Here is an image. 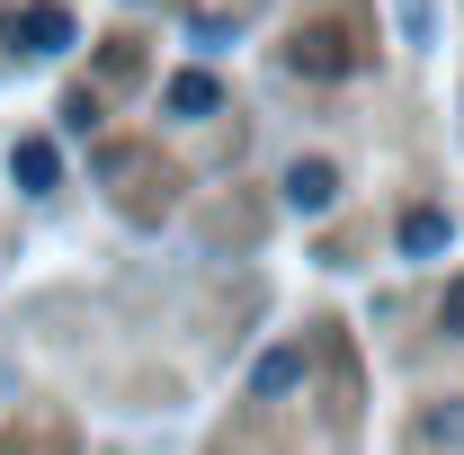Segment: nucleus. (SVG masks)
Instances as JSON below:
<instances>
[{"mask_svg": "<svg viewBox=\"0 0 464 455\" xmlns=\"http://www.w3.org/2000/svg\"><path fill=\"white\" fill-rule=\"evenodd\" d=\"M286 63L304 72V81H340L357 54H348V27H331V18H322V27H295V36H286Z\"/></svg>", "mask_w": 464, "mask_h": 455, "instance_id": "1", "label": "nucleus"}, {"mask_svg": "<svg viewBox=\"0 0 464 455\" xmlns=\"http://www.w3.org/2000/svg\"><path fill=\"white\" fill-rule=\"evenodd\" d=\"M9 45H18V54H63V45H72V9H63V0L9 9Z\"/></svg>", "mask_w": 464, "mask_h": 455, "instance_id": "2", "label": "nucleus"}, {"mask_svg": "<svg viewBox=\"0 0 464 455\" xmlns=\"http://www.w3.org/2000/svg\"><path fill=\"white\" fill-rule=\"evenodd\" d=\"M9 179H18L27 197H45V188H54V179H63V152H54V143H45V134H27V143L9 152Z\"/></svg>", "mask_w": 464, "mask_h": 455, "instance_id": "3", "label": "nucleus"}, {"mask_svg": "<svg viewBox=\"0 0 464 455\" xmlns=\"http://www.w3.org/2000/svg\"><path fill=\"white\" fill-rule=\"evenodd\" d=\"M331 197H340V170H331V161H295V170H286V206H304V215H322Z\"/></svg>", "mask_w": 464, "mask_h": 455, "instance_id": "4", "label": "nucleus"}, {"mask_svg": "<svg viewBox=\"0 0 464 455\" xmlns=\"http://www.w3.org/2000/svg\"><path fill=\"white\" fill-rule=\"evenodd\" d=\"M215 108H224L215 72H179V81H170V116H215Z\"/></svg>", "mask_w": 464, "mask_h": 455, "instance_id": "5", "label": "nucleus"}, {"mask_svg": "<svg viewBox=\"0 0 464 455\" xmlns=\"http://www.w3.org/2000/svg\"><path fill=\"white\" fill-rule=\"evenodd\" d=\"M250 384H259V393H295V384H304V348H268V357L250 366Z\"/></svg>", "mask_w": 464, "mask_h": 455, "instance_id": "6", "label": "nucleus"}, {"mask_svg": "<svg viewBox=\"0 0 464 455\" xmlns=\"http://www.w3.org/2000/svg\"><path fill=\"white\" fill-rule=\"evenodd\" d=\"M402 250H411V259H438V250H447V215H438V206L402 215Z\"/></svg>", "mask_w": 464, "mask_h": 455, "instance_id": "7", "label": "nucleus"}, {"mask_svg": "<svg viewBox=\"0 0 464 455\" xmlns=\"http://www.w3.org/2000/svg\"><path fill=\"white\" fill-rule=\"evenodd\" d=\"M438 322H447V331H456V340H464V277L447 286V304H438Z\"/></svg>", "mask_w": 464, "mask_h": 455, "instance_id": "8", "label": "nucleus"}]
</instances>
